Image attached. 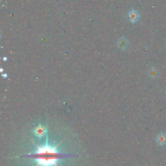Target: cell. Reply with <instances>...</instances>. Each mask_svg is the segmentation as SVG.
Wrapping results in <instances>:
<instances>
[{"label": "cell", "mask_w": 166, "mask_h": 166, "mask_svg": "<svg viewBox=\"0 0 166 166\" xmlns=\"http://www.w3.org/2000/svg\"><path fill=\"white\" fill-rule=\"evenodd\" d=\"M148 74H149V77L155 78L157 76V75H158V71H157L156 69L153 68L149 69V71H148Z\"/></svg>", "instance_id": "cell-6"}, {"label": "cell", "mask_w": 166, "mask_h": 166, "mask_svg": "<svg viewBox=\"0 0 166 166\" xmlns=\"http://www.w3.org/2000/svg\"><path fill=\"white\" fill-rule=\"evenodd\" d=\"M128 18L131 22L135 23L139 19V14L136 11H131L128 13Z\"/></svg>", "instance_id": "cell-4"}, {"label": "cell", "mask_w": 166, "mask_h": 166, "mask_svg": "<svg viewBox=\"0 0 166 166\" xmlns=\"http://www.w3.org/2000/svg\"><path fill=\"white\" fill-rule=\"evenodd\" d=\"M156 141L160 146L166 144V135L164 133L159 134L156 137Z\"/></svg>", "instance_id": "cell-5"}, {"label": "cell", "mask_w": 166, "mask_h": 166, "mask_svg": "<svg viewBox=\"0 0 166 166\" xmlns=\"http://www.w3.org/2000/svg\"><path fill=\"white\" fill-rule=\"evenodd\" d=\"M36 146L37 147V152L25 156L35 159L37 164L36 166H58L57 162L67 156L66 155L57 152V147L58 146L53 147L46 144L42 147Z\"/></svg>", "instance_id": "cell-1"}, {"label": "cell", "mask_w": 166, "mask_h": 166, "mask_svg": "<svg viewBox=\"0 0 166 166\" xmlns=\"http://www.w3.org/2000/svg\"><path fill=\"white\" fill-rule=\"evenodd\" d=\"M117 46L121 50H125L128 47L129 42L125 38H121L117 43Z\"/></svg>", "instance_id": "cell-3"}, {"label": "cell", "mask_w": 166, "mask_h": 166, "mask_svg": "<svg viewBox=\"0 0 166 166\" xmlns=\"http://www.w3.org/2000/svg\"><path fill=\"white\" fill-rule=\"evenodd\" d=\"M46 130L42 125H38L36 126L34 129V134L36 136H38L39 138L44 136V134H46Z\"/></svg>", "instance_id": "cell-2"}]
</instances>
